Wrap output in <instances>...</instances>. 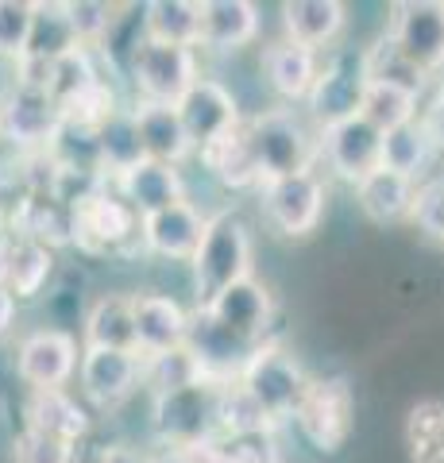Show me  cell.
Listing matches in <instances>:
<instances>
[{"mask_svg": "<svg viewBox=\"0 0 444 463\" xmlns=\"http://www.w3.org/2000/svg\"><path fill=\"white\" fill-rule=\"evenodd\" d=\"M221 448L236 463H282V444L275 437V429L243 432V437H224Z\"/></svg>", "mask_w": 444, "mask_h": 463, "instance_id": "cell-41", "label": "cell"}, {"mask_svg": "<svg viewBox=\"0 0 444 463\" xmlns=\"http://www.w3.org/2000/svg\"><path fill=\"white\" fill-rule=\"evenodd\" d=\"M213 317H217L221 325H228L232 332H240V336L248 340H275V317H279V301H275V289H270L263 279H243L236 286H228L221 298H213L209 306Z\"/></svg>", "mask_w": 444, "mask_h": 463, "instance_id": "cell-17", "label": "cell"}, {"mask_svg": "<svg viewBox=\"0 0 444 463\" xmlns=\"http://www.w3.org/2000/svg\"><path fill=\"white\" fill-rule=\"evenodd\" d=\"M402 437L410 463H444V398L413 402Z\"/></svg>", "mask_w": 444, "mask_h": 463, "instance_id": "cell-35", "label": "cell"}, {"mask_svg": "<svg viewBox=\"0 0 444 463\" xmlns=\"http://www.w3.org/2000/svg\"><path fill=\"white\" fill-rule=\"evenodd\" d=\"M182 459H185V463H236V459L221 448V440H217V444H205V448H190V452H182Z\"/></svg>", "mask_w": 444, "mask_h": 463, "instance_id": "cell-45", "label": "cell"}, {"mask_svg": "<svg viewBox=\"0 0 444 463\" xmlns=\"http://www.w3.org/2000/svg\"><path fill=\"white\" fill-rule=\"evenodd\" d=\"M418 185L413 178H402V174L379 166L375 174H367L360 185H352L355 194V209L375 228H394L406 224L413 216V201H418Z\"/></svg>", "mask_w": 444, "mask_h": 463, "instance_id": "cell-26", "label": "cell"}, {"mask_svg": "<svg viewBox=\"0 0 444 463\" xmlns=\"http://www.w3.org/2000/svg\"><path fill=\"white\" fill-rule=\"evenodd\" d=\"M267 344H270V340H267ZM185 347H190L194 359L202 364L205 379H213V383H236L240 374H243V367L251 364V355L260 352L263 344L240 336V332H232L228 325H221L209 309L194 306Z\"/></svg>", "mask_w": 444, "mask_h": 463, "instance_id": "cell-14", "label": "cell"}, {"mask_svg": "<svg viewBox=\"0 0 444 463\" xmlns=\"http://www.w3.org/2000/svg\"><path fill=\"white\" fill-rule=\"evenodd\" d=\"M35 20V0H0V62L16 66L27 54Z\"/></svg>", "mask_w": 444, "mask_h": 463, "instance_id": "cell-38", "label": "cell"}, {"mask_svg": "<svg viewBox=\"0 0 444 463\" xmlns=\"http://www.w3.org/2000/svg\"><path fill=\"white\" fill-rule=\"evenodd\" d=\"M410 224L421 232L425 240L444 243V174H433L418 185V201H413Z\"/></svg>", "mask_w": 444, "mask_h": 463, "instance_id": "cell-40", "label": "cell"}, {"mask_svg": "<svg viewBox=\"0 0 444 463\" xmlns=\"http://www.w3.org/2000/svg\"><path fill=\"white\" fill-rule=\"evenodd\" d=\"M260 70H263L267 90L279 97V105L298 109V105H306L313 81H317L321 54L298 47V43H290V39H275V43H267L263 47Z\"/></svg>", "mask_w": 444, "mask_h": 463, "instance_id": "cell-21", "label": "cell"}, {"mask_svg": "<svg viewBox=\"0 0 444 463\" xmlns=\"http://www.w3.org/2000/svg\"><path fill=\"white\" fill-rule=\"evenodd\" d=\"M190 317L175 294L163 289H136V352L139 355H159L175 352L190 336Z\"/></svg>", "mask_w": 444, "mask_h": 463, "instance_id": "cell-18", "label": "cell"}, {"mask_svg": "<svg viewBox=\"0 0 444 463\" xmlns=\"http://www.w3.org/2000/svg\"><path fill=\"white\" fill-rule=\"evenodd\" d=\"M81 347H124L136 352V294H97L81 321Z\"/></svg>", "mask_w": 444, "mask_h": 463, "instance_id": "cell-28", "label": "cell"}, {"mask_svg": "<svg viewBox=\"0 0 444 463\" xmlns=\"http://www.w3.org/2000/svg\"><path fill=\"white\" fill-rule=\"evenodd\" d=\"M205 371L194 359L190 347H175V352H159V355H143V394H170V390L194 386L202 383Z\"/></svg>", "mask_w": 444, "mask_h": 463, "instance_id": "cell-36", "label": "cell"}, {"mask_svg": "<svg viewBox=\"0 0 444 463\" xmlns=\"http://www.w3.org/2000/svg\"><path fill=\"white\" fill-rule=\"evenodd\" d=\"M364 70H367V81H386V85H402V90L425 97L429 90H433V81H429L425 74H418L402 54H398V47L391 43V35H379L371 47H364Z\"/></svg>", "mask_w": 444, "mask_h": 463, "instance_id": "cell-37", "label": "cell"}, {"mask_svg": "<svg viewBox=\"0 0 444 463\" xmlns=\"http://www.w3.org/2000/svg\"><path fill=\"white\" fill-rule=\"evenodd\" d=\"M367 93V70H364V51H348V47H333L328 54H321V70L317 81L306 97V120L325 132L333 124H344L352 116H360Z\"/></svg>", "mask_w": 444, "mask_h": 463, "instance_id": "cell-9", "label": "cell"}, {"mask_svg": "<svg viewBox=\"0 0 444 463\" xmlns=\"http://www.w3.org/2000/svg\"><path fill=\"white\" fill-rule=\"evenodd\" d=\"M260 213L267 228L282 240H309L328 213V182L321 170L270 178L260 185Z\"/></svg>", "mask_w": 444, "mask_h": 463, "instance_id": "cell-8", "label": "cell"}, {"mask_svg": "<svg viewBox=\"0 0 444 463\" xmlns=\"http://www.w3.org/2000/svg\"><path fill=\"white\" fill-rule=\"evenodd\" d=\"M97 147H101V170H105L109 182H117L120 174H128L132 166H139L143 158H147L132 100L120 105L101 128H97Z\"/></svg>", "mask_w": 444, "mask_h": 463, "instance_id": "cell-32", "label": "cell"}, {"mask_svg": "<svg viewBox=\"0 0 444 463\" xmlns=\"http://www.w3.org/2000/svg\"><path fill=\"white\" fill-rule=\"evenodd\" d=\"M24 429H39L74 448H85L93 432V413L74 390H35L24 405Z\"/></svg>", "mask_w": 444, "mask_h": 463, "instance_id": "cell-22", "label": "cell"}, {"mask_svg": "<svg viewBox=\"0 0 444 463\" xmlns=\"http://www.w3.org/2000/svg\"><path fill=\"white\" fill-rule=\"evenodd\" d=\"M386 35L418 74L429 81L444 74V0H398L386 16Z\"/></svg>", "mask_w": 444, "mask_h": 463, "instance_id": "cell-11", "label": "cell"}, {"mask_svg": "<svg viewBox=\"0 0 444 463\" xmlns=\"http://www.w3.org/2000/svg\"><path fill=\"white\" fill-rule=\"evenodd\" d=\"M59 128H62V112L51 93L8 85V93L0 97V143L8 151H16V158L47 155Z\"/></svg>", "mask_w": 444, "mask_h": 463, "instance_id": "cell-12", "label": "cell"}, {"mask_svg": "<svg viewBox=\"0 0 444 463\" xmlns=\"http://www.w3.org/2000/svg\"><path fill=\"white\" fill-rule=\"evenodd\" d=\"M124 74H128L132 100L178 105L205 70H202V51L197 47H175V43L139 39L124 58Z\"/></svg>", "mask_w": 444, "mask_h": 463, "instance_id": "cell-5", "label": "cell"}, {"mask_svg": "<svg viewBox=\"0 0 444 463\" xmlns=\"http://www.w3.org/2000/svg\"><path fill=\"white\" fill-rule=\"evenodd\" d=\"M85 51L74 32L66 0H35V20H32V39H27L24 58H39V62L59 66L70 54Z\"/></svg>", "mask_w": 444, "mask_h": 463, "instance_id": "cell-31", "label": "cell"}, {"mask_svg": "<svg viewBox=\"0 0 444 463\" xmlns=\"http://www.w3.org/2000/svg\"><path fill=\"white\" fill-rule=\"evenodd\" d=\"M59 282V251L27 236H8V279L5 286L16 294V301H39Z\"/></svg>", "mask_w": 444, "mask_h": 463, "instance_id": "cell-27", "label": "cell"}, {"mask_svg": "<svg viewBox=\"0 0 444 463\" xmlns=\"http://www.w3.org/2000/svg\"><path fill=\"white\" fill-rule=\"evenodd\" d=\"M221 390L224 383L202 379L194 386L170 390V394H151L147 429L151 440L170 452H190L221 440Z\"/></svg>", "mask_w": 444, "mask_h": 463, "instance_id": "cell-4", "label": "cell"}, {"mask_svg": "<svg viewBox=\"0 0 444 463\" xmlns=\"http://www.w3.org/2000/svg\"><path fill=\"white\" fill-rule=\"evenodd\" d=\"M282 12V39L306 51H333V43L348 27V5L340 0H286Z\"/></svg>", "mask_w": 444, "mask_h": 463, "instance_id": "cell-24", "label": "cell"}, {"mask_svg": "<svg viewBox=\"0 0 444 463\" xmlns=\"http://www.w3.org/2000/svg\"><path fill=\"white\" fill-rule=\"evenodd\" d=\"M143 390V355L124 347H81L78 394L97 410H120Z\"/></svg>", "mask_w": 444, "mask_h": 463, "instance_id": "cell-13", "label": "cell"}, {"mask_svg": "<svg viewBox=\"0 0 444 463\" xmlns=\"http://www.w3.org/2000/svg\"><path fill=\"white\" fill-rule=\"evenodd\" d=\"M202 8L205 0H147V5H139L143 39L202 47Z\"/></svg>", "mask_w": 444, "mask_h": 463, "instance_id": "cell-30", "label": "cell"}, {"mask_svg": "<svg viewBox=\"0 0 444 463\" xmlns=\"http://www.w3.org/2000/svg\"><path fill=\"white\" fill-rule=\"evenodd\" d=\"M70 248L85 259H132L143 251V216L105 182L70 209Z\"/></svg>", "mask_w": 444, "mask_h": 463, "instance_id": "cell-3", "label": "cell"}, {"mask_svg": "<svg viewBox=\"0 0 444 463\" xmlns=\"http://www.w3.org/2000/svg\"><path fill=\"white\" fill-rule=\"evenodd\" d=\"M421 120L429 128V136L437 143V155L444 158V90H437L433 100H421Z\"/></svg>", "mask_w": 444, "mask_h": 463, "instance_id": "cell-42", "label": "cell"}, {"mask_svg": "<svg viewBox=\"0 0 444 463\" xmlns=\"http://www.w3.org/2000/svg\"><path fill=\"white\" fill-rule=\"evenodd\" d=\"M78 364L81 340L70 328L54 325L27 332L16 344V359H12L16 379L27 386V394H35V390H70V383L78 379Z\"/></svg>", "mask_w": 444, "mask_h": 463, "instance_id": "cell-10", "label": "cell"}, {"mask_svg": "<svg viewBox=\"0 0 444 463\" xmlns=\"http://www.w3.org/2000/svg\"><path fill=\"white\" fill-rule=\"evenodd\" d=\"M248 143L260 163L263 182L270 178H290V174H306L321 166V136L317 128L306 120L302 109L290 105H270L248 112Z\"/></svg>", "mask_w": 444, "mask_h": 463, "instance_id": "cell-2", "label": "cell"}, {"mask_svg": "<svg viewBox=\"0 0 444 463\" xmlns=\"http://www.w3.org/2000/svg\"><path fill=\"white\" fill-rule=\"evenodd\" d=\"M112 190L139 216H155V213H166V209L182 205V201H190V182H185L182 166L155 163V158H143L139 166L120 174V178L112 182Z\"/></svg>", "mask_w": 444, "mask_h": 463, "instance_id": "cell-20", "label": "cell"}, {"mask_svg": "<svg viewBox=\"0 0 444 463\" xmlns=\"http://www.w3.org/2000/svg\"><path fill=\"white\" fill-rule=\"evenodd\" d=\"M317 136H321V163L336 182L360 185L367 174H375L383 166V132L375 124H367L364 116L333 124Z\"/></svg>", "mask_w": 444, "mask_h": 463, "instance_id": "cell-16", "label": "cell"}, {"mask_svg": "<svg viewBox=\"0 0 444 463\" xmlns=\"http://www.w3.org/2000/svg\"><path fill=\"white\" fill-rule=\"evenodd\" d=\"M421 100L418 93L402 90V85H386V81H367L360 116L367 124H375L379 132H394V128H406L413 120H421Z\"/></svg>", "mask_w": 444, "mask_h": 463, "instance_id": "cell-34", "label": "cell"}, {"mask_svg": "<svg viewBox=\"0 0 444 463\" xmlns=\"http://www.w3.org/2000/svg\"><path fill=\"white\" fill-rule=\"evenodd\" d=\"M205 224H209V213H202L194 201H182V205L166 213L143 216V251L190 267V259L205 240Z\"/></svg>", "mask_w": 444, "mask_h": 463, "instance_id": "cell-19", "label": "cell"}, {"mask_svg": "<svg viewBox=\"0 0 444 463\" xmlns=\"http://www.w3.org/2000/svg\"><path fill=\"white\" fill-rule=\"evenodd\" d=\"M136 120H139V136H143V151L155 163H170L182 166L185 158H194V143L185 136V124L175 105H151V100H132Z\"/></svg>", "mask_w": 444, "mask_h": 463, "instance_id": "cell-29", "label": "cell"}, {"mask_svg": "<svg viewBox=\"0 0 444 463\" xmlns=\"http://www.w3.org/2000/svg\"><path fill=\"white\" fill-rule=\"evenodd\" d=\"M309 379H313V374L306 371L302 359H298L286 344L270 340V344H263L260 352L251 355V364L243 367V374L236 383H240L243 394H248L263 410L267 421L279 429V425H286L294 417V410H298V402H302Z\"/></svg>", "mask_w": 444, "mask_h": 463, "instance_id": "cell-7", "label": "cell"}, {"mask_svg": "<svg viewBox=\"0 0 444 463\" xmlns=\"http://www.w3.org/2000/svg\"><path fill=\"white\" fill-rule=\"evenodd\" d=\"M290 425L298 429L313 452L336 456L348 448L355 432V390L344 374H313L302 402L290 417Z\"/></svg>", "mask_w": 444, "mask_h": 463, "instance_id": "cell-6", "label": "cell"}, {"mask_svg": "<svg viewBox=\"0 0 444 463\" xmlns=\"http://www.w3.org/2000/svg\"><path fill=\"white\" fill-rule=\"evenodd\" d=\"M78 452L81 448L47 437L39 429H20L12 440V463H78Z\"/></svg>", "mask_w": 444, "mask_h": 463, "instance_id": "cell-39", "label": "cell"}, {"mask_svg": "<svg viewBox=\"0 0 444 463\" xmlns=\"http://www.w3.org/2000/svg\"><path fill=\"white\" fill-rule=\"evenodd\" d=\"M255 274V240L251 224L240 209L209 213L205 240L190 259V282H194V306H209L228 286H236Z\"/></svg>", "mask_w": 444, "mask_h": 463, "instance_id": "cell-1", "label": "cell"}, {"mask_svg": "<svg viewBox=\"0 0 444 463\" xmlns=\"http://www.w3.org/2000/svg\"><path fill=\"white\" fill-rule=\"evenodd\" d=\"M97 463H155V456L147 448H136V444H109V448H97L93 452Z\"/></svg>", "mask_w": 444, "mask_h": 463, "instance_id": "cell-43", "label": "cell"}, {"mask_svg": "<svg viewBox=\"0 0 444 463\" xmlns=\"http://www.w3.org/2000/svg\"><path fill=\"white\" fill-rule=\"evenodd\" d=\"M437 143L429 136L425 120H413L406 128H394V132L383 136V166L402 174V178L425 182L433 178V163H437Z\"/></svg>", "mask_w": 444, "mask_h": 463, "instance_id": "cell-33", "label": "cell"}, {"mask_svg": "<svg viewBox=\"0 0 444 463\" xmlns=\"http://www.w3.org/2000/svg\"><path fill=\"white\" fill-rule=\"evenodd\" d=\"M175 109L182 116L185 136H190L194 151L209 147L213 139L228 136L232 128H240L243 120H248V112L240 109V97L232 93V85L221 81V78H213V74L197 78L190 85V93H185Z\"/></svg>", "mask_w": 444, "mask_h": 463, "instance_id": "cell-15", "label": "cell"}, {"mask_svg": "<svg viewBox=\"0 0 444 463\" xmlns=\"http://www.w3.org/2000/svg\"><path fill=\"white\" fill-rule=\"evenodd\" d=\"M263 32L260 5L251 0H205L202 8V47L205 54H236L251 47Z\"/></svg>", "mask_w": 444, "mask_h": 463, "instance_id": "cell-23", "label": "cell"}, {"mask_svg": "<svg viewBox=\"0 0 444 463\" xmlns=\"http://www.w3.org/2000/svg\"><path fill=\"white\" fill-rule=\"evenodd\" d=\"M16 321H20V301H16V294H12L8 286H0V340L16 328Z\"/></svg>", "mask_w": 444, "mask_h": 463, "instance_id": "cell-44", "label": "cell"}, {"mask_svg": "<svg viewBox=\"0 0 444 463\" xmlns=\"http://www.w3.org/2000/svg\"><path fill=\"white\" fill-rule=\"evenodd\" d=\"M194 158L202 163V170L221 185V190H228V194H248V190H255V194H260L263 174H260V163H255V155H251L248 128H243V124L232 128L228 136L213 139L209 147H202Z\"/></svg>", "mask_w": 444, "mask_h": 463, "instance_id": "cell-25", "label": "cell"}]
</instances>
